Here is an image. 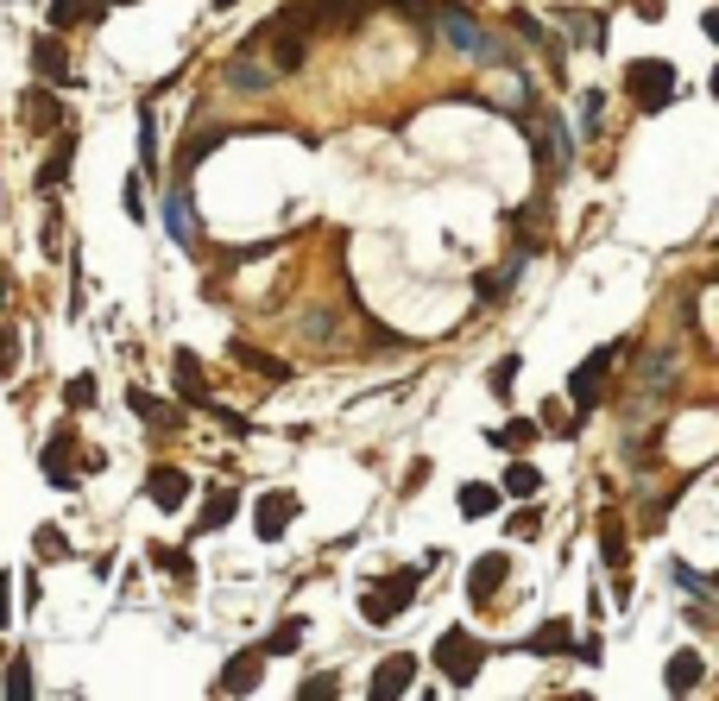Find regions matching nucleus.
I'll return each instance as SVG.
<instances>
[{
  "instance_id": "nucleus-1",
  "label": "nucleus",
  "mask_w": 719,
  "mask_h": 701,
  "mask_svg": "<svg viewBox=\"0 0 719 701\" xmlns=\"http://www.w3.org/2000/svg\"><path fill=\"white\" fill-rule=\"evenodd\" d=\"M436 670H442L455 689H473V677L487 670V639H473L467 625H448L436 639Z\"/></svg>"
},
{
  "instance_id": "nucleus-10",
  "label": "nucleus",
  "mask_w": 719,
  "mask_h": 701,
  "mask_svg": "<svg viewBox=\"0 0 719 701\" xmlns=\"http://www.w3.org/2000/svg\"><path fill=\"white\" fill-rule=\"evenodd\" d=\"M146 500H152L158 512H177L190 500V474H183V467H152V474H146Z\"/></svg>"
},
{
  "instance_id": "nucleus-41",
  "label": "nucleus",
  "mask_w": 719,
  "mask_h": 701,
  "mask_svg": "<svg viewBox=\"0 0 719 701\" xmlns=\"http://www.w3.org/2000/svg\"><path fill=\"white\" fill-rule=\"evenodd\" d=\"M0 663H7V651H0Z\"/></svg>"
},
{
  "instance_id": "nucleus-36",
  "label": "nucleus",
  "mask_w": 719,
  "mask_h": 701,
  "mask_svg": "<svg viewBox=\"0 0 719 701\" xmlns=\"http://www.w3.org/2000/svg\"><path fill=\"white\" fill-rule=\"evenodd\" d=\"M63 398H70L77 411H89V405H96V379H89V373H77V379L63 386Z\"/></svg>"
},
{
  "instance_id": "nucleus-14",
  "label": "nucleus",
  "mask_w": 719,
  "mask_h": 701,
  "mask_svg": "<svg viewBox=\"0 0 719 701\" xmlns=\"http://www.w3.org/2000/svg\"><path fill=\"white\" fill-rule=\"evenodd\" d=\"M164 228H171L177 247H196V228H190V184L171 177V196H164Z\"/></svg>"
},
{
  "instance_id": "nucleus-9",
  "label": "nucleus",
  "mask_w": 719,
  "mask_h": 701,
  "mask_svg": "<svg viewBox=\"0 0 719 701\" xmlns=\"http://www.w3.org/2000/svg\"><path fill=\"white\" fill-rule=\"evenodd\" d=\"M291 519H297V493H266L253 506V531L266 537V544H278L284 531H291Z\"/></svg>"
},
{
  "instance_id": "nucleus-30",
  "label": "nucleus",
  "mask_w": 719,
  "mask_h": 701,
  "mask_svg": "<svg viewBox=\"0 0 719 701\" xmlns=\"http://www.w3.org/2000/svg\"><path fill=\"white\" fill-rule=\"evenodd\" d=\"M139 158H146V171L158 165V120H152V108H139Z\"/></svg>"
},
{
  "instance_id": "nucleus-6",
  "label": "nucleus",
  "mask_w": 719,
  "mask_h": 701,
  "mask_svg": "<svg viewBox=\"0 0 719 701\" xmlns=\"http://www.w3.org/2000/svg\"><path fill=\"white\" fill-rule=\"evenodd\" d=\"M429 20H436V32H442V39L455 45V51H467V58H499V45H492L473 20H467L461 7H436Z\"/></svg>"
},
{
  "instance_id": "nucleus-5",
  "label": "nucleus",
  "mask_w": 719,
  "mask_h": 701,
  "mask_svg": "<svg viewBox=\"0 0 719 701\" xmlns=\"http://www.w3.org/2000/svg\"><path fill=\"white\" fill-rule=\"evenodd\" d=\"M612 367H619V348L606 342V348H593L581 367L568 373V398H575V411H581V417L600 405V386H606V373H612Z\"/></svg>"
},
{
  "instance_id": "nucleus-35",
  "label": "nucleus",
  "mask_w": 719,
  "mask_h": 701,
  "mask_svg": "<svg viewBox=\"0 0 719 701\" xmlns=\"http://www.w3.org/2000/svg\"><path fill=\"white\" fill-rule=\"evenodd\" d=\"M518 373H525V361H518V354H506V361L492 367V392H499V398H511V379H518Z\"/></svg>"
},
{
  "instance_id": "nucleus-13",
  "label": "nucleus",
  "mask_w": 719,
  "mask_h": 701,
  "mask_svg": "<svg viewBox=\"0 0 719 701\" xmlns=\"http://www.w3.org/2000/svg\"><path fill=\"white\" fill-rule=\"evenodd\" d=\"M410 682H417V658H410V651H398V658L379 663V677H372V695L391 701V695H405Z\"/></svg>"
},
{
  "instance_id": "nucleus-12",
  "label": "nucleus",
  "mask_w": 719,
  "mask_h": 701,
  "mask_svg": "<svg viewBox=\"0 0 719 701\" xmlns=\"http://www.w3.org/2000/svg\"><path fill=\"white\" fill-rule=\"evenodd\" d=\"M506 550H492V556H480V563H473V575H467V601L473 606H487L492 594H499V582H506Z\"/></svg>"
},
{
  "instance_id": "nucleus-40",
  "label": "nucleus",
  "mask_w": 719,
  "mask_h": 701,
  "mask_svg": "<svg viewBox=\"0 0 719 701\" xmlns=\"http://www.w3.org/2000/svg\"><path fill=\"white\" fill-rule=\"evenodd\" d=\"M0 625H7V575H0Z\"/></svg>"
},
{
  "instance_id": "nucleus-11",
  "label": "nucleus",
  "mask_w": 719,
  "mask_h": 701,
  "mask_svg": "<svg viewBox=\"0 0 719 701\" xmlns=\"http://www.w3.org/2000/svg\"><path fill=\"white\" fill-rule=\"evenodd\" d=\"M700 677H707V658H700V651H676V658L662 663V689H669V695H695Z\"/></svg>"
},
{
  "instance_id": "nucleus-23",
  "label": "nucleus",
  "mask_w": 719,
  "mask_h": 701,
  "mask_svg": "<svg viewBox=\"0 0 719 701\" xmlns=\"http://www.w3.org/2000/svg\"><path fill=\"white\" fill-rule=\"evenodd\" d=\"M233 512H240V493H209V506H202V525H196V537H209V531H221L233 519Z\"/></svg>"
},
{
  "instance_id": "nucleus-19",
  "label": "nucleus",
  "mask_w": 719,
  "mask_h": 701,
  "mask_svg": "<svg viewBox=\"0 0 719 701\" xmlns=\"http://www.w3.org/2000/svg\"><path fill=\"white\" fill-rule=\"evenodd\" d=\"M171 367H177V392H183L190 405H214V398H209V386H202V361H196L190 348H177V361H171Z\"/></svg>"
},
{
  "instance_id": "nucleus-31",
  "label": "nucleus",
  "mask_w": 719,
  "mask_h": 701,
  "mask_svg": "<svg viewBox=\"0 0 719 701\" xmlns=\"http://www.w3.org/2000/svg\"><path fill=\"white\" fill-rule=\"evenodd\" d=\"M152 569H171V575H183V582L196 575L190 556H183V550H164V544H152Z\"/></svg>"
},
{
  "instance_id": "nucleus-18",
  "label": "nucleus",
  "mask_w": 719,
  "mask_h": 701,
  "mask_svg": "<svg viewBox=\"0 0 719 701\" xmlns=\"http://www.w3.org/2000/svg\"><path fill=\"white\" fill-rule=\"evenodd\" d=\"M0 695L7 701H32V658L13 651V658L0 663Z\"/></svg>"
},
{
  "instance_id": "nucleus-32",
  "label": "nucleus",
  "mask_w": 719,
  "mask_h": 701,
  "mask_svg": "<svg viewBox=\"0 0 719 701\" xmlns=\"http://www.w3.org/2000/svg\"><path fill=\"white\" fill-rule=\"evenodd\" d=\"M341 695V682L334 677H310V682H297V701H334Z\"/></svg>"
},
{
  "instance_id": "nucleus-3",
  "label": "nucleus",
  "mask_w": 719,
  "mask_h": 701,
  "mask_svg": "<svg viewBox=\"0 0 719 701\" xmlns=\"http://www.w3.org/2000/svg\"><path fill=\"white\" fill-rule=\"evenodd\" d=\"M676 63L662 58H638L631 70H625V96H631V108H643V115H657V108H669L676 101Z\"/></svg>"
},
{
  "instance_id": "nucleus-34",
  "label": "nucleus",
  "mask_w": 719,
  "mask_h": 701,
  "mask_svg": "<svg viewBox=\"0 0 719 701\" xmlns=\"http://www.w3.org/2000/svg\"><path fill=\"white\" fill-rule=\"evenodd\" d=\"M511 537H525V544H530V537H543V512H537V506H525V512H518V519H511Z\"/></svg>"
},
{
  "instance_id": "nucleus-8",
  "label": "nucleus",
  "mask_w": 719,
  "mask_h": 701,
  "mask_svg": "<svg viewBox=\"0 0 719 701\" xmlns=\"http://www.w3.org/2000/svg\"><path fill=\"white\" fill-rule=\"evenodd\" d=\"M44 481H51V487H63V493L82 487V474H77V430H70V424L44 443Z\"/></svg>"
},
{
  "instance_id": "nucleus-20",
  "label": "nucleus",
  "mask_w": 719,
  "mask_h": 701,
  "mask_svg": "<svg viewBox=\"0 0 719 701\" xmlns=\"http://www.w3.org/2000/svg\"><path fill=\"white\" fill-rule=\"evenodd\" d=\"M32 70H39L44 82H70V51H63L58 39H39L32 45Z\"/></svg>"
},
{
  "instance_id": "nucleus-17",
  "label": "nucleus",
  "mask_w": 719,
  "mask_h": 701,
  "mask_svg": "<svg viewBox=\"0 0 719 701\" xmlns=\"http://www.w3.org/2000/svg\"><path fill=\"white\" fill-rule=\"evenodd\" d=\"M625 556H631V544H625L619 512H606V519H600V563L612 569V575H625Z\"/></svg>"
},
{
  "instance_id": "nucleus-16",
  "label": "nucleus",
  "mask_w": 719,
  "mask_h": 701,
  "mask_svg": "<svg viewBox=\"0 0 719 701\" xmlns=\"http://www.w3.org/2000/svg\"><path fill=\"white\" fill-rule=\"evenodd\" d=\"M525 651H530V658H562V651H575V625H568V620H543V632H530Z\"/></svg>"
},
{
  "instance_id": "nucleus-27",
  "label": "nucleus",
  "mask_w": 719,
  "mask_h": 701,
  "mask_svg": "<svg viewBox=\"0 0 719 701\" xmlns=\"http://www.w3.org/2000/svg\"><path fill=\"white\" fill-rule=\"evenodd\" d=\"M303 625H310V620H284V625L272 632V639L259 644V651H266V658H291L297 644H303Z\"/></svg>"
},
{
  "instance_id": "nucleus-37",
  "label": "nucleus",
  "mask_w": 719,
  "mask_h": 701,
  "mask_svg": "<svg viewBox=\"0 0 719 701\" xmlns=\"http://www.w3.org/2000/svg\"><path fill=\"white\" fill-rule=\"evenodd\" d=\"M13 361H20V329H7V323H0V379L13 373Z\"/></svg>"
},
{
  "instance_id": "nucleus-39",
  "label": "nucleus",
  "mask_w": 719,
  "mask_h": 701,
  "mask_svg": "<svg viewBox=\"0 0 719 701\" xmlns=\"http://www.w3.org/2000/svg\"><path fill=\"white\" fill-rule=\"evenodd\" d=\"M127 215H133V221H146V190H139V177L127 184Z\"/></svg>"
},
{
  "instance_id": "nucleus-15",
  "label": "nucleus",
  "mask_w": 719,
  "mask_h": 701,
  "mask_svg": "<svg viewBox=\"0 0 719 701\" xmlns=\"http://www.w3.org/2000/svg\"><path fill=\"white\" fill-rule=\"evenodd\" d=\"M114 0H51V32H70V26H96Z\"/></svg>"
},
{
  "instance_id": "nucleus-29",
  "label": "nucleus",
  "mask_w": 719,
  "mask_h": 701,
  "mask_svg": "<svg viewBox=\"0 0 719 701\" xmlns=\"http://www.w3.org/2000/svg\"><path fill=\"white\" fill-rule=\"evenodd\" d=\"M492 443H499V448H518V455H525V448L537 443V424H525V417H518V424H499V430H492Z\"/></svg>"
},
{
  "instance_id": "nucleus-2",
  "label": "nucleus",
  "mask_w": 719,
  "mask_h": 701,
  "mask_svg": "<svg viewBox=\"0 0 719 701\" xmlns=\"http://www.w3.org/2000/svg\"><path fill=\"white\" fill-rule=\"evenodd\" d=\"M417 594H423V569H391L379 588L360 594V620H367V625H391L410 601H417Z\"/></svg>"
},
{
  "instance_id": "nucleus-22",
  "label": "nucleus",
  "mask_w": 719,
  "mask_h": 701,
  "mask_svg": "<svg viewBox=\"0 0 719 701\" xmlns=\"http://www.w3.org/2000/svg\"><path fill=\"white\" fill-rule=\"evenodd\" d=\"M499 493H511V500H537V493H543V467L511 462V467H506V481H499Z\"/></svg>"
},
{
  "instance_id": "nucleus-33",
  "label": "nucleus",
  "mask_w": 719,
  "mask_h": 701,
  "mask_svg": "<svg viewBox=\"0 0 719 701\" xmlns=\"http://www.w3.org/2000/svg\"><path fill=\"white\" fill-rule=\"evenodd\" d=\"M669 575H676V582L688 588L695 601H713V582H707V575H695V569H688V563H676V569H669Z\"/></svg>"
},
{
  "instance_id": "nucleus-21",
  "label": "nucleus",
  "mask_w": 719,
  "mask_h": 701,
  "mask_svg": "<svg viewBox=\"0 0 719 701\" xmlns=\"http://www.w3.org/2000/svg\"><path fill=\"white\" fill-rule=\"evenodd\" d=\"M233 361H240V367H253L266 386H284V379H291V367H284L278 354H259V348H247V342H233Z\"/></svg>"
},
{
  "instance_id": "nucleus-26",
  "label": "nucleus",
  "mask_w": 719,
  "mask_h": 701,
  "mask_svg": "<svg viewBox=\"0 0 719 701\" xmlns=\"http://www.w3.org/2000/svg\"><path fill=\"white\" fill-rule=\"evenodd\" d=\"M461 512H467V519H487V512H499V487H487V481H467V487H461Z\"/></svg>"
},
{
  "instance_id": "nucleus-7",
  "label": "nucleus",
  "mask_w": 719,
  "mask_h": 701,
  "mask_svg": "<svg viewBox=\"0 0 719 701\" xmlns=\"http://www.w3.org/2000/svg\"><path fill=\"white\" fill-rule=\"evenodd\" d=\"M266 651L259 644H247V651H233L228 663H221V677H214V695H253L259 689V670H266Z\"/></svg>"
},
{
  "instance_id": "nucleus-28",
  "label": "nucleus",
  "mask_w": 719,
  "mask_h": 701,
  "mask_svg": "<svg viewBox=\"0 0 719 701\" xmlns=\"http://www.w3.org/2000/svg\"><path fill=\"white\" fill-rule=\"evenodd\" d=\"M26 115H32V127H58V120H70L58 101L44 96V89H32V96H26Z\"/></svg>"
},
{
  "instance_id": "nucleus-38",
  "label": "nucleus",
  "mask_w": 719,
  "mask_h": 701,
  "mask_svg": "<svg viewBox=\"0 0 719 701\" xmlns=\"http://www.w3.org/2000/svg\"><path fill=\"white\" fill-rule=\"evenodd\" d=\"M39 556H44V563H51V556H70V544H63L58 531L44 525V531H39Z\"/></svg>"
},
{
  "instance_id": "nucleus-4",
  "label": "nucleus",
  "mask_w": 719,
  "mask_h": 701,
  "mask_svg": "<svg viewBox=\"0 0 719 701\" xmlns=\"http://www.w3.org/2000/svg\"><path fill=\"white\" fill-rule=\"evenodd\" d=\"M284 20L297 26V32H348V26L367 20V0H303V7H291Z\"/></svg>"
},
{
  "instance_id": "nucleus-24",
  "label": "nucleus",
  "mask_w": 719,
  "mask_h": 701,
  "mask_svg": "<svg viewBox=\"0 0 719 701\" xmlns=\"http://www.w3.org/2000/svg\"><path fill=\"white\" fill-rule=\"evenodd\" d=\"M266 82H272V70H259L253 58H233L228 63V89H240V96H259Z\"/></svg>"
},
{
  "instance_id": "nucleus-25",
  "label": "nucleus",
  "mask_w": 719,
  "mask_h": 701,
  "mask_svg": "<svg viewBox=\"0 0 719 701\" xmlns=\"http://www.w3.org/2000/svg\"><path fill=\"white\" fill-rule=\"evenodd\" d=\"M70 158H77V134H63V146L51 158H44V171H39V190H58L63 177H70Z\"/></svg>"
}]
</instances>
